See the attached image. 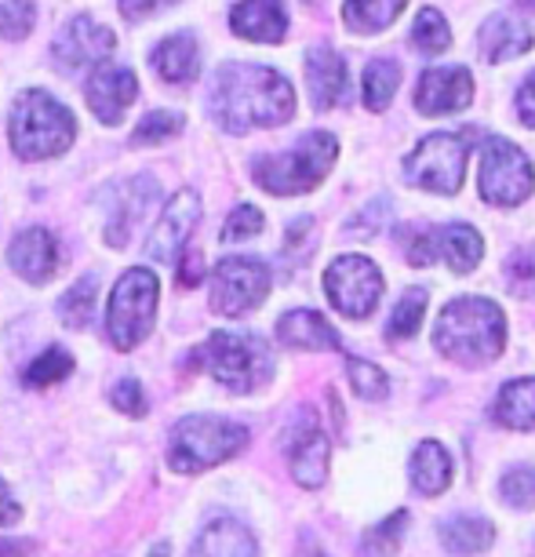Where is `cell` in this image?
<instances>
[{"instance_id":"5b68a950","label":"cell","mask_w":535,"mask_h":557,"mask_svg":"<svg viewBox=\"0 0 535 557\" xmlns=\"http://www.w3.org/2000/svg\"><path fill=\"white\" fill-rule=\"evenodd\" d=\"M77 139V121L48 91H26L12 110V146L23 161H48Z\"/></svg>"},{"instance_id":"d6986e66","label":"cell","mask_w":535,"mask_h":557,"mask_svg":"<svg viewBox=\"0 0 535 557\" xmlns=\"http://www.w3.org/2000/svg\"><path fill=\"white\" fill-rule=\"evenodd\" d=\"M237 37L256 40V45H281L288 34V12L285 0H240L229 15Z\"/></svg>"},{"instance_id":"c3c4849f","label":"cell","mask_w":535,"mask_h":557,"mask_svg":"<svg viewBox=\"0 0 535 557\" xmlns=\"http://www.w3.org/2000/svg\"><path fill=\"white\" fill-rule=\"evenodd\" d=\"M521 8H535V0H518Z\"/></svg>"},{"instance_id":"f35d334b","label":"cell","mask_w":535,"mask_h":557,"mask_svg":"<svg viewBox=\"0 0 535 557\" xmlns=\"http://www.w3.org/2000/svg\"><path fill=\"white\" fill-rule=\"evenodd\" d=\"M37 23V8L29 0H8L0 4V37L8 40H23Z\"/></svg>"},{"instance_id":"bcb514c9","label":"cell","mask_w":535,"mask_h":557,"mask_svg":"<svg viewBox=\"0 0 535 557\" xmlns=\"http://www.w3.org/2000/svg\"><path fill=\"white\" fill-rule=\"evenodd\" d=\"M175 4V0H121V12L128 18H146L153 12H161V8Z\"/></svg>"},{"instance_id":"836d02e7","label":"cell","mask_w":535,"mask_h":557,"mask_svg":"<svg viewBox=\"0 0 535 557\" xmlns=\"http://www.w3.org/2000/svg\"><path fill=\"white\" fill-rule=\"evenodd\" d=\"M70 372H73V357L62 350V346H51V350L37 354L34 361L26 364L23 380H26V386H37V391H40V386L62 383Z\"/></svg>"},{"instance_id":"f546056e","label":"cell","mask_w":535,"mask_h":557,"mask_svg":"<svg viewBox=\"0 0 535 557\" xmlns=\"http://www.w3.org/2000/svg\"><path fill=\"white\" fill-rule=\"evenodd\" d=\"M397 84H401V66L394 59H372L364 66L361 77V96L369 110H386L390 99L397 96Z\"/></svg>"},{"instance_id":"4dcf8cb0","label":"cell","mask_w":535,"mask_h":557,"mask_svg":"<svg viewBox=\"0 0 535 557\" xmlns=\"http://www.w3.org/2000/svg\"><path fill=\"white\" fill-rule=\"evenodd\" d=\"M405 524H408V513H405V510H394L386 521L372 524V529L361 535L357 557H394V554H397V546H401Z\"/></svg>"},{"instance_id":"8992f818","label":"cell","mask_w":535,"mask_h":557,"mask_svg":"<svg viewBox=\"0 0 535 557\" xmlns=\"http://www.w3.org/2000/svg\"><path fill=\"white\" fill-rule=\"evenodd\" d=\"M339 153V143L328 132H310L281 157H262L256 164V183L266 194L291 197V194H310L324 183V175L332 172V161Z\"/></svg>"},{"instance_id":"7402d4cb","label":"cell","mask_w":535,"mask_h":557,"mask_svg":"<svg viewBox=\"0 0 535 557\" xmlns=\"http://www.w3.org/2000/svg\"><path fill=\"white\" fill-rule=\"evenodd\" d=\"M277 339L291 350H343L339 332L318 310H288L277 321Z\"/></svg>"},{"instance_id":"5bb4252c","label":"cell","mask_w":535,"mask_h":557,"mask_svg":"<svg viewBox=\"0 0 535 557\" xmlns=\"http://www.w3.org/2000/svg\"><path fill=\"white\" fill-rule=\"evenodd\" d=\"M113 48H117V37H113L110 26L96 23V18L80 15L62 29V37L55 40V62L62 70H88V66H102Z\"/></svg>"},{"instance_id":"8fae6325","label":"cell","mask_w":535,"mask_h":557,"mask_svg":"<svg viewBox=\"0 0 535 557\" xmlns=\"http://www.w3.org/2000/svg\"><path fill=\"white\" fill-rule=\"evenodd\" d=\"M270 296V270L259 259H223L212 273V310L223 318H240Z\"/></svg>"},{"instance_id":"f1b7e54d","label":"cell","mask_w":535,"mask_h":557,"mask_svg":"<svg viewBox=\"0 0 535 557\" xmlns=\"http://www.w3.org/2000/svg\"><path fill=\"white\" fill-rule=\"evenodd\" d=\"M408 0H346L343 4V23L353 34H380L405 12Z\"/></svg>"},{"instance_id":"83f0119b","label":"cell","mask_w":535,"mask_h":557,"mask_svg":"<svg viewBox=\"0 0 535 557\" xmlns=\"http://www.w3.org/2000/svg\"><path fill=\"white\" fill-rule=\"evenodd\" d=\"M492 416L510 430H535V380H513L502 386Z\"/></svg>"},{"instance_id":"f6af8a7d","label":"cell","mask_w":535,"mask_h":557,"mask_svg":"<svg viewBox=\"0 0 535 557\" xmlns=\"http://www.w3.org/2000/svg\"><path fill=\"white\" fill-rule=\"evenodd\" d=\"M18 521H23V507H18V499L12 496L8 481L0 478V529H12Z\"/></svg>"},{"instance_id":"d590c367","label":"cell","mask_w":535,"mask_h":557,"mask_svg":"<svg viewBox=\"0 0 535 557\" xmlns=\"http://www.w3.org/2000/svg\"><path fill=\"white\" fill-rule=\"evenodd\" d=\"M499 496L513 510H532L535 507V467H513L499 481Z\"/></svg>"},{"instance_id":"4fadbf2b","label":"cell","mask_w":535,"mask_h":557,"mask_svg":"<svg viewBox=\"0 0 535 557\" xmlns=\"http://www.w3.org/2000/svg\"><path fill=\"white\" fill-rule=\"evenodd\" d=\"M288 470L302 488H321L328 481V434L321 430L318 416L302 412V419L288 430L285 441Z\"/></svg>"},{"instance_id":"30bf717a","label":"cell","mask_w":535,"mask_h":557,"mask_svg":"<svg viewBox=\"0 0 535 557\" xmlns=\"http://www.w3.org/2000/svg\"><path fill=\"white\" fill-rule=\"evenodd\" d=\"M383 273L372 259L364 256H339L324 273V296L343 318H369L383 299Z\"/></svg>"},{"instance_id":"8d00e7d4","label":"cell","mask_w":535,"mask_h":557,"mask_svg":"<svg viewBox=\"0 0 535 557\" xmlns=\"http://www.w3.org/2000/svg\"><path fill=\"white\" fill-rule=\"evenodd\" d=\"M350 383L364 401H380L390 391V380H386L383 368L372 361H357V357H350Z\"/></svg>"},{"instance_id":"d4e9b609","label":"cell","mask_w":535,"mask_h":557,"mask_svg":"<svg viewBox=\"0 0 535 557\" xmlns=\"http://www.w3.org/2000/svg\"><path fill=\"white\" fill-rule=\"evenodd\" d=\"M153 70L161 73V81L167 84H190L201 73V48L190 34H175L157 45V51L150 55Z\"/></svg>"},{"instance_id":"ee69618b","label":"cell","mask_w":535,"mask_h":557,"mask_svg":"<svg viewBox=\"0 0 535 557\" xmlns=\"http://www.w3.org/2000/svg\"><path fill=\"white\" fill-rule=\"evenodd\" d=\"M518 117L524 128H535V73L524 77V84L518 88Z\"/></svg>"},{"instance_id":"603a6c76","label":"cell","mask_w":535,"mask_h":557,"mask_svg":"<svg viewBox=\"0 0 535 557\" xmlns=\"http://www.w3.org/2000/svg\"><path fill=\"white\" fill-rule=\"evenodd\" d=\"M157 197V183L153 178H132L128 186H121L117 194H113V212H110V226H107V240L110 248H124L135 230V219H139L150 201Z\"/></svg>"},{"instance_id":"ffe728a7","label":"cell","mask_w":535,"mask_h":557,"mask_svg":"<svg viewBox=\"0 0 535 557\" xmlns=\"http://www.w3.org/2000/svg\"><path fill=\"white\" fill-rule=\"evenodd\" d=\"M190 557H259V543L237 518H215L194 540Z\"/></svg>"},{"instance_id":"ba28073f","label":"cell","mask_w":535,"mask_h":557,"mask_svg":"<svg viewBox=\"0 0 535 557\" xmlns=\"http://www.w3.org/2000/svg\"><path fill=\"white\" fill-rule=\"evenodd\" d=\"M157 296L161 285L150 270L135 267L113 285L110 292V310H107V335L117 350H135L153 329L157 318Z\"/></svg>"},{"instance_id":"7c38bea8","label":"cell","mask_w":535,"mask_h":557,"mask_svg":"<svg viewBox=\"0 0 535 557\" xmlns=\"http://www.w3.org/2000/svg\"><path fill=\"white\" fill-rule=\"evenodd\" d=\"M485 256L481 234L466 223H448V226H430L423 234L408 240V262L412 267H430V262H448L452 273H470Z\"/></svg>"},{"instance_id":"74e56055","label":"cell","mask_w":535,"mask_h":557,"mask_svg":"<svg viewBox=\"0 0 535 557\" xmlns=\"http://www.w3.org/2000/svg\"><path fill=\"white\" fill-rule=\"evenodd\" d=\"M502 273H507V285L513 296H532L535 292V245L513 251L507 259V267H502Z\"/></svg>"},{"instance_id":"9c48e42d","label":"cell","mask_w":535,"mask_h":557,"mask_svg":"<svg viewBox=\"0 0 535 557\" xmlns=\"http://www.w3.org/2000/svg\"><path fill=\"white\" fill-rule=\"evenodd\" d=\"M535 186V172L528 153L518 150L510 139H488L485 153H481V172H477V190L488 205L513 208L528 201Z\"/></svg>"},{"instance_id":"7dc6e473","label":"cell","mask_w":535,"mask_h":557,"mask_svg":"<svg viewBox=\"0 0 535 557\" xmlns=\"http://www.w3.org/2000/svg\"><path fill=\"white\" fill-rule=\"evenodd\" d=\"M0 557H34L29 540H0Z\"/></svg>"},{"instance_id":"44dd1931","label":"cell","mask_w":535,"mask_h":557,"mask_svg":"<svg viewBox=\"0 0 535 557\" xmlns=\"http://www.w3.org/2000/svg\"><path fill=\"white\" fill-rule=\"evenodd\" d=\"M477 48L485 62H510L532 48V26L518 15H492L477 29Z\"/></svg>"},{"instance_id":"b9f144b4","label":"cell","mask_w":535,"mask_h":557,"mask_svg":"<svg viewBox=\"0 0 535 557\" xmlns=\"http://www.w3.org/2000/svg\"><path fill=\"white\" fill-rule=\"evenodd\" d=\"M110 401H113V408H117V412L132 416V419L146 416V397H142L139 380H121V383L110 391Z\"/></svg>"},{"instance_id":"ac0fdd59","label":"cell","mask_w":535,"mask_h":557,"mask_svg":"<svg viewBox=\"0 0 535 557\" xmlns=\"http://www.w3.org/2000/svg\"><path fill=\"white\" fill-rule=\"evenodd\" d=\"M84 96H88V107L96 110V117L102 124H117L128 107L139 96V81H135L132 70H110L102 66L99 73H91L88 88H84Z\"/></svg>"},{"instance_id":"60d3db41","label":"cell","mask_w":535,"mask_h":557,"mask_svg":"<svg viewBox=\"0 0 535 557\" xmlns=\"http://www.w3.org/2000/svg\"><path fill=\"white\" fill-rule=\"evenodd\" d=\"M259 230H262V212H259V208H251V205H240V208H234V215L226 219L223 240H226V245H237V240L256 237Z\"/></svg>"},{"instance_id":"9a60e30c","label":"cell","mask_w":535,"mask_h":557,"mask_svg":"<svg viewBox=\"0 0 535 557\" xmlns=\"http://www.w3.org/2000/svg\"><path fill=\"white\" fill-rule=\"evenodd\" d=\"M474 99V77L463 66H434L415 84V110L426 117H445L459 113Z\"/></svg>"},{"instance_id":"d6a6232c","label":"cell","mask_w":535,"mask_h":557,"mask_svg":"<svg viewBox=\"0 0 535 557\" xmlns=\"http://www.w3.org/2000/svg\"><path fill=\"white\" fill-rule=\"evenodd\" d=\"M96 292H99V281L84 277L59 299V318L66 329H88L91 313H96Z\"/></svg>"},{"instance_id":"e575fe53","label":"cell","mask_w":535,"mask_h":557,"mask_svg":"<svg viewBox=\"0 0 535 557\" xmlns=\"http://www.w3.org/2000/svg\"><path fill=\"white\" fill-rule=\"evenodd\" d=\"M423 313H426V292L408 288L401 302L394 307L390 321H386V335H390V339H408V335H415L419 324H423Z\"/></svg>"},{"instance_id":"cb8c5ba5","label":"cell","mask_w":535,"mask_h":557,"mask_svg":"<svg viewBox=\"0 0 535 557\" xmlns=\"http://www.w3.org/2000/svg\"><path fill=\"white\" fill-rule=\"evenodd\" d=\"M307 84L310 99L318 110H328L343 99L346 91V62L332 48H310L307 51Z\"/></svg>"},{"instance_id":"484cf974","label":"cell","mask_w":535,"mask_h":557,"mask_svg":"<svg viewBox=\"0 0 535 557\" xmlns=\"http://www.w3.org/2000/svg\"><path fill=\"white\" fill-rule=\"evenodd\" d=\"M452 456H448L445 445L437 441H423L412 451V462H408V474H412V485L423 492V496H440L448 485H452Z\"/></svg>"},{"instance_id":"e0dca14e","label":"cell","mask_w":535,"mask_h":557,"mask_svg":"<svg viewBox=\"0 0 535 557\" xmlns=\"http://www.w3.org/2000/svg\"><path fill=\"white\" fill-rule=\"evenodd\" d=\"M8 262H12V270L18 277H26L29 285H45V281H51L59 273V262H62L59 240L51 237L45 226H29L12 240Z\"/></svg>"},{"instance_id":"4316f807","label":"cell","mask_w":535,"mask_h":557,"mask_svg":"<svg viewBox=\"0 0 535 557\" xmlns=\"http://www.w3.org/2000/svg\"><path fill=\"white\" fill-rule=\"evenodd\" d=\"M440 543L452 554H485L492 543H496V524L481 513H452L448 521H440Z\"/></svg>"},{"instance_id":"6da1fadb","label":"cell","mask_w":535,"mask_h":557,"mask_svg":"<svg viewBox=\"0 0 535 557\" xmlns=\"http://www.w3.org/2000/svg\"><path fill=\"white\" fill-rule=\"evenodd\" d=\"M212 117L219 128L245 135L251 128H274L296 113V91L277 70L229 62L212 81Z\"/></svg>"},{"instance_id":"52a82bcc","label":"cell","mask_w":535,"mask_h":557,"mask_svg":"<svg viewBox=\"0 0 535 557\" xmlns=\"http://www.w3.org/2000/svg\"><path fill=\"white\" fill-rule=\"evenodd\" d=\"M481 139L477 128L434 132L405 161V178L426 194H456L466 175V153Z\"/></svg>"},{"instance_id":"7bdbcfd3","label":"cell","mask_w":535,"mask_h":557,"mask_svg":"<svg viewBox=\"0 0 535 557\" xmlns=\"http://www.w3.org/2000/svg\"><path fill=\"white\" fill-rule=\"evenodd\" d=\"M178 281H183L186 288H197L204 281V256L197 248H186L183 262H178Z\"/></svg>"},{"instance_id":"2e32d148","label":"cell","mask_w":535,"mask_h":557,"mask_svg":"<svg viewBox=\"0 0 535 557\" xmlns=\"http://www.w3.org/2000/svg\"><path fill=\"white\" fill-rule=\"evenodd\" d=\"M197 219H201V197H197L194 190H178L172 201H167L164 215L157 219L150 240H146V251H150V259H157V262L175 259L178 251H183L186 237L194 234Z\"/></svg>"},{"instance_id":"ab89813d","label":"cell","mask_w":535,"mask_h":557,"mask_svg":"<svg viewBox=\"0 0 535 557\" xmlns=\"http://www.w3.org/2000/svg\"><path fill=\"white\" fill-rule=\"evenodd\" d=\"M183 128V117L178 113H167V110H157V113H146L139 121V128L132 135V146H153V143H164L167 135H175Z\"/></svg>"},{"instance_id":"3957f363","label":"cell","mask_w":535,"mask_h":557,"mask_svg":"<svg viewBox=\"0 0 535 557\" xmlns=\"http://www.w3.org/2000/svg\"><path fill=\"white\" fill-rule=\"evenodd\" d=\"M194 361L229 394H256L274 375V354L256 332H212L194 350Z\"/></svg>"},{"instance_id":"1f68e13d","label":"cell","mask_w":535,"mask_h":557,"mask_svg":"<svg viewBox=\"0 0 535 557\" xmlns=\"http://www.w3.org/2000/svg\"><path fill=\"white\" fill-rule=\"evenodd\" d=\"M412 48L419 55H440V51L452 48V29H448L445 15L434 8H423L412 23Z\"/></svg>"},{"instance_id":"277c9868","label":"cell","mask_w":535,"mask_h":557,"mask_svg":"<svg viewBox=\"0 0 535 557\" xmlns=\"http://www.w3.org/2000/svg\"><path fill=\"white\" fill-rule=\"evenodd\" d=\"M248 430L219 416H186L167 434V467L175 474H204L245 451Z\"/></svg>"},{"instance_id":"7a4b0ae2","label":"cell","mask_w":535,"mask_h":557,"mask_svg":"<svg viewBox=\"0 0 535 557\" xmlns=\"http://www.w3.org/2000/svg\"><path fill=\"white\" fill-rule=\"evenodd\" d=\"M507 343V321L502 310L492 299H456L440 310L437 329H434V346L448 361L456 364H492L502 354Z\"/></svg>"}]
</instances>
